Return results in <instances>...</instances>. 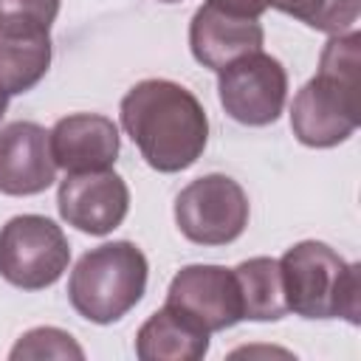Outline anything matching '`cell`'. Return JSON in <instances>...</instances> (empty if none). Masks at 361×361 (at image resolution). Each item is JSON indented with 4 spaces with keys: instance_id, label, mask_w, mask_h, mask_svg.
Listing matches in <instances>:
<instances>
[{
    "instance_id": "cell-1",
    "label": "cell",
    "mask_w": 361,
    "mask_h": 361,
    "mask_svg": "<svg viewBox=\"0 0 361 361\" xmlns=\"http://www.w3.org/2000/svg\"><path fill=\"white\" fill-rule=\"evenodd\" d=\"M121 127L158 172H183L206 149L209 118L192 90L172 79H144L121 99Z\"/></svg>"
},
{
    "instance_id": "cell-2",
    "label": "cell",
    "mask_w": 361,
    "mask_h": 361,
    "mask_svg": "<svg viewBox=\"0 0 361 361\" xmlns=\"http://www.w3.org/2000/svg\"><path fill=\"white\" fill-rule=\"evenodd\" d=\"M361 124V34H333L319 56V73L293 96L290 130L305 147L327 149Z\"/></svg>"
},
{
    "instance_id": "cell-3",
    "label": "cell",
    "mask_w": 361,
    "mask_h": 361,
    "mask_svg": "<svg viewBox=\"0 0 361 361\" xmlns=\"http://www.w3.org/2000/svg\"><path fill=\"white\" fill-rule=\"evenodd\" d=\"M288 313L302 319L361 322V265L338 257L327 243L302 240L279 259Z\"/></svg>"
},
{
    "instance_id": "cell-4",
    "label": "cell",
    "mask_w": 361,
    "mask_h": 361,
    "mask_svg": "<svg viewBox=\"0 0 361 361\" xmlns=\"http://www.w3.org/2000/svg\"><path fill=\"white\" fill-rule=\"evenodd\" d=\"M147 257L130 240H113L79 257L68 279V299L93 324L127 316L147 290Z\"/></svg>"
},
{
    "instance_id": "cell-5",
    "label": "cell",
    "mask_w": 361,
    "mask_h": 361,
    "mask_svg": "<svg viewBox=\"0 0 361 361\" xmlns=\"http://www.w3.org/2000/svg\"><path fill=\"white\" fill-rule=\"evenodd\" d=\"M71 262L62 228L42 214H17L0 228V276L23 290L51 288Z\"/></svg>"
},
{
    "instance_id": "cell-6",
    "label": "cell",
    "mask_w": 361,
    "mask_h": 361,
    "mask_svg": "<svg viewBox=\"0 0 361 361\" xmlns=\"http://www.w3.org/2000/svg\"><path fill=\"white\" fill-rule=\"evenodd\" d=\"M248 214V195L234 178L220 172L192 180L175 197V223L197 245L234 243L245 231Z\"/></svg>"
},
{
    "instance_id": "cell-7",
    "label": "cell",
    "mask_w": 361,
    "mask_h": 361,
    "mask_svg": "<svg viewBox=\"0 0 361 361\" xmlns=\"http://www.w3.org/2000/svg\"><path fill=\"white\" fill-rule=\"evenodd\" d=\"M217 96L234 121L245 127H268L282 116L288 99V73L276 56L254 51L220 71Z\"/></svg>"
},
{
    "instance_id": "cell-8",
    "label": "cell",
    "mask_w": 361,
    "mask_h": 361,
    "mask_svg": "<svg viewBox=\"0 0 361 361\" xmlns=\"http://www.w3.org/2000/svg\"><path fill=\"white\" fill-rule=\"evenodd\" d=\"M166 305L206 333H220L243 322V302L234 271L223 265L180 268L169 282Z\"/></svg>"
},
{
    "instance_id": "cell-9",
    "label": "cell",
    "mask_w": 361,
    "mask_h": 361,
    "mask_svg": "<svg viewBox=\"0 0 361 361\" xmlns=\"http://www.w3.org/2000/svg\"><path fill=\"white\" fill-rule=\"evenodd\" d=\"M59 217L93 237L118 228L130 212V189L113 169L68 172L56 192Z\"/></svg>"
},
{
    "instance_id": "cell-10",
    "label": "cell",
    "mask_w": 361,
    "mask_h": 361,
    "mask_svg": "<svg viewBox=\"0 0 361 361\" xmlns=\"http://www.w3.org/2000/svg\"><path fill=\"white\" fill-rule=\"evenodd\" d=\"M56 180V164L45 127L11 121L0 130V195H39Z\"/></svg>"
},
{
    "instance_id": "cell-11",
    "label": "cell",
    "mask_w": 361,
    "mask_h": 361,
    "mask_svg": "<svg viewBox=\"0 0 361 361\" xmlns=\"http://www.w3.org/2000/svg\"><path fill=\"white\" fill-rule=\"evenodd\" d=\"M51 158L65 172H102L113 169L121 138L113 118L99 113H73L54 124L48 133Z\"/></svg>"
},
{
    "instance_id": "cell-12",
    "label": "cell",
    "mask_w": 361,
    "mask_h": 361,
    "mask_svg": "<svg viewBox=\"0 0 361 361\" xmlns=\"http://www.w3.org/2000/svg\"><path fill=\"white\" fill-rule=\"evenodd\" d=\"M265 31L259 20L254 17H234L226 14L214 6H200L189 23V48L192 56L209 68V71H223L234 59L262 51Z\"/></svg>"
},
{
    "instance_id": "cell-13",
    "label": "cell",
    "mask_w": 361,
    "mask_h": 361,
    "mask_svg": "<svg viewBox=\"0 0 361 361\" xmlns=\"http://www.w3.org/2000/svg\"><path fill=\"white\" fill-rule=\"evenodd\" d=\"M51 28L20 20H0V87L8 96L25 93L51 68Z\"/></svg>"
},
{
    "instance_id": "cell-14",
    "label": "cell",
    "mask_w": 361,
    "mask_h": 361,
    "mask_svg": "<svg viewBox=\"0 0 361 361\" xmlns=\"http://www.w3.org/2000/svg\"><path fill=\"white\" fill-rule=\"evenodd\" d=\"M209 336L212 333L164 305L141 324L135 355L141 361H197L209 353Z\"/></svg>"
},
{
    "instance_id": "cell-15",
    "label": "cell",
    "mask_w": 361,
    "mask_h": 361,
    "mask_svg": "<svg viewBox=\"0 0 361 361\" xmlns=\"http://www.w3.org/2000/svg\"><path fill=\"white\" fill-rule=\"evenodd\" d=\"M234 271L240 302H243V319L251 322H276L288 313L285 290H282V274L279 259L274 257H251L240 262Z\"/></svg>"
},
{
    "instance_id": "cell-16",
    "label": "cell",
    "mask_w": 361,
    "mask_h": 361,
    "mask_svg": "<svg viewBox=\"0 0 361 361\" xmlns=\"http://www.w3.org/2000/svg\"><path fill=\"white\" fill-rule=\"evenodd\" d=\"M271 6L324 34H347L358 20V0H271Z\"/></svg>"
},
{
    "instance_id": "cell-17",
    "label": "cell",
    "mask_w": 361,
    "mask_h": 361,
    "mask_svg": "<svg viewBox=\"0 0 361 361\" xmlns=\"http://www.w3.org/2000/svg\"><path fill=\"white\" fill-rule=\"evenodd\" d=\"M11 361L20 358H85V350L73 341L71 333L59 330V327H34L28 333L20 336V341L11 347L8 353Z\"/></svg>"
},
{
    "instance_id": "cell-18",
    "label": "cell",
    "mask_w": 361,
    "mask_h": 361,
    "mask_svg": "<svg viewBox=\"0 0 361 361\" xmlns=\"http://www.w3.org/2000/svg\"><path fill=\"white\" fill-rule=\"evenodd\" d=\"M62 0H0V20H20L37 25H54Z\"/></svg>"
},
{
    "instance_id": "cell-19",
    "label": "cell",
    "mask_w": 361,
    "mask_h": 361,
    "mask_svg": "<svg viewBox=\"0 0 361 361\" xmlns=\"http://www.w3.org/2000/svg\"><path fill=\"white\" fill-rule=\"evenodd\" d=\"M209 6L226 11V14H234V17H254L259 20L262 11L271 8V0H206Z\"/></svg>"
},
{
    "instance_id": "cell-20",
    "label": "cell",
    "mask_w": 361,
    "mask_h": 361,
    "mask_svg": "<svg viewBox=\"0 0 361 361\" xmlns=\"http://www.w3.org/2000/svg\"><path fill=\"white\" fill-rule=\"evenodd\" d=\"M6 107H8V93L0 87V121H3V116H6Z\"/></svg>"
},
{
    "instance_id": "cell-21",
    "label": "cell",
    "mask_w": 361,
    "mask_h": 361,
    "mask_svg": "<svg viewBox=\"0 0 361 361\" xmlns=\"http://www.w3.org/2000/svg\"><path fill=\"white\" fill-rule=\"evenodd\" d=\"M161 3H180V0H161Z\"/></svg>"
}]
</instances>
